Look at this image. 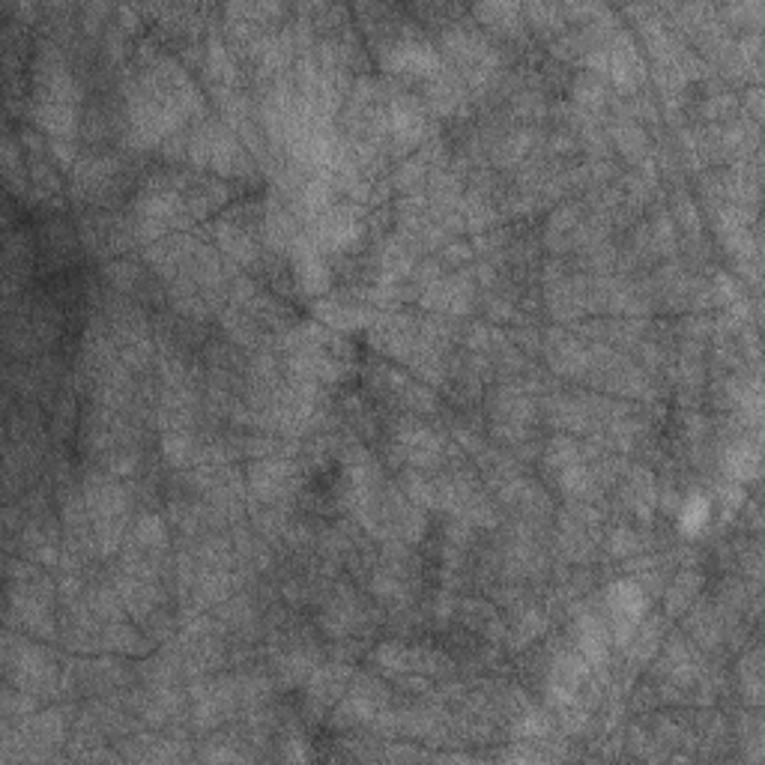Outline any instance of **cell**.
I'll return each instance as SVG.
<instances>
[{
  "label": "cell",
  "mask_w": 765,
  "mask_h": 765,
  "mask_svg": "<svg viewBox=\"0 0 765 765\" xmlns=\"http://www.w3.org/2000/svg\"><path fill=\"white\" fill-rule=\"evenodd\" d=\"M386 63L395 72H419L428 75L437 66V57L430 52L428 42H416V39H398L386 48Z\"/></svg>",
  "instance_id": "cell-1"
},
{
  "label": "cell",
  "mask_w": 765,
  "mask_h": 765,
  "mask_svg": "<svg viewBox=\"0 0 765 765\" xmlns=\"http://www.w3.org/2000/svg\"><path fill=\"white\" fill-rule=\"evenodd\" d=\"M610 610L613 619L619 622V631L628 634L643 616V592L634 583H616L610 590Z\"/></svg>",
  "instance_id": "cell-2"
},
{
  "label": "cell",
  "mask_w": 765,
  "mask_h": 765,
  "mask_svg": "<svg viewBox=\"0 0 765 765\" xmlns=\"http://www.w3.org/2000/svg\"><path fill=\"white\" fill-rule=\"evenodd\" d=\"M524 9L515 4H485L476 6V15H482L487 24H517Z\"/></svg>",
  "instance_id": "cell-3"
},
{
  "label": "cell",
  "mask_w": 765,
  "mask_h": 765,
  "mask_svg": "<svg viewBox=\"0 0 765 765\" xmlns=\"http://www.w3.org/2000/svg\"><path fill=\"white\" fill-rule=\"evenodd\" d=\"M705 521H709V503H705V499H691L688 508H685V515H682L685 529L694 533V529H700Z\"/></svg>",
  "instance_id": "cell-4"
}]
</instances>
